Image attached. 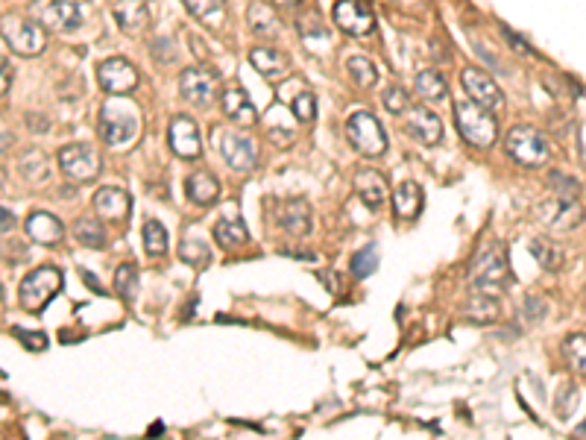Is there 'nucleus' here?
I'll return each instance as SVG.
<instances>
[{"label": "nucleus", "mask_w": 586, "mask_h": 440, "mask_svg": "<svg viewBox=\"0 0 586 440\" xmlns=\"http://www.w3.org/2000/svg\"><path fill=\"white\" fill-rule=\"evenodd\" d=\"M141 109L126 97H112L100 109V135L109 147H126L141 135Z\"/></svg>", "instance_id": "1"}, {"label": "nucleus", "mask_w": 586, "mask_h": 440, "mask_svg": "<svg viewBox=\"0 0 586 440\" xmlns=\"http://www.w3.org/2000/svg\"><path fill=\"white\" fill-rule=\"evenodd\" d=\"M511 285V261H507V250L493 244L469 268V288L472 293H487V297H498Z\"/></svg>", "instance_id": "2"}, {"label": "nucleus", "mask_w": 586, "mask_h": 440, "mask_svg": "<svg viewBox=\"0 0 586 440\" xmlns=\"http://www.w3.org/2000/svg\"><path fill=\"white\" fill-rule=\"evenodd\" d=\"M455 124H457V132L463 135V141L478 147V150H487V147H493L498 139L495 115L472 100H461L455 106Z\"/></svg>", "instance_id": "3"}, {"label": "nucleus", "mask_w": 586, "mask_h": 440, "mask_svg": "<svg viewBox=\"0 0 586 440\" xmlns=\"http://www.w3.org/2000/svg\"><path fill=\"white\" fill-rule=\"evenodd\" d=\"M504 147H507V156L513 162H519L522 168H545L551 159V144L549 139L534 130V126H513L511 132L504 135Z\"/></svg>", "instance_id": "4"}, {"label": "nucleus", "mask_w": 586, "mask_h": 440, "mask_svg": "<svg viewBox=\"0 0 586 440\" xmlns=\"http://www.w3.org/2000/svg\"><path fill=\"white\" fill-rule=\"evenodd\" d=\"M62 291V270L53 268V264H44V268H36L29 270L21 288H18V302H21L24 311H38L47 308V302H51L56 293Z\"/></svg>", "instance_id": "5"}, {"label": "nucleus", "mask_w": 586, "mask_h": 440, "mask_svg": "<svg viewBox=\"0 0 586 440\" xmlns=\"http://www.w3.org/2000/svg\"><path fill=\"white\" fill-rule=\"evenodd\" d=\"M214 144L232 171L249 173L258 164V144L243 130H214Z\"/></svg>", "instance_id": "6"}, {"label": "nucleus", "mask_w": 586, "mask_h": 440, "mask_svg": "<svg viewBox=\"0 0 586 440\" xmlns=\"http://www.w3.org/2000/svg\"><path fill=\"white\" fill-rule=\"evenodd\" d=\"M346 139L360 156H381L387 150V132L373 112H355L346 121Z\"/></svg>", "instance_id": "7"}, {"label": "nucleus", "mask_w": 586, "mask_h": 440, "mask_svg": "<svg viewBox=\"0 0 586 440\" xmlns=\"http://www.w3.org/2000/svg\"><path fill=\"white\" fill-rule=\"evenodd\" d=\"M0 33H4L6 44L12 47L18 56H38L47 47L44 29L21 15H6L4 21H0Z\"/></svg>", "instance_id": "8"}, {"label": "nucleus", "mask_w": 586, "mask_h": 440, "mask_svg": "<svg viewBox=\"0 0 586 440\" xmlns=\"http://www.w3.org/2000/svg\"><path fill=\"white\" fill-rule=\"evenodd\" d=\"M331 18H335L340 33L352 38H367L376 29V15L367 0H337L335 9H331Z\"/></svg>", "instance_id": "9"}, {"label": "nucleus", "mask_w": 586, "mask_h": 440, "mask_svg": "<svg viewBox=\"0 0 586 440\" xmlns=\"http://www.w3.org/2000/svg\"><path fill=\"white\" fill-rule=\"evenodd\" d=\"M100 153L91 144H67L59 150V168L74 182H94L100 176Z\"/></svg>", "instance_id": "10"}, {"label": "nucleus", "mask_w": 586, "mask_h": 440, "mask_svg": "<svg viewBox=\"0 0 586 440\" xmlns=\"http://www.w3.org/2000/svg\"><path fill=\"white\" fill-rule=\"evenodd\" d=\"M97 80H100V88L112 97H123L139 88V71L130 59L123 56H112L106 62L97 65Z\"/></svg>", "instance_id": "11"}, {"label": "nucleus", "mask_w": 586, "mask_h": 440, "mask_svg": "<svg viewBox=\"0 0 586 440\" xmlns=\"http://www.w3.org/2000/svg\"><path fill=\"white\" fill-rule=\"evenodd\" d=\"M461 83L466 88L469 100L478 103V106H484L487 112H495V109H502V106H504V92L498 88V83L493 80L490 74L481 71V68H475V65L463 68Z\"/></svg>", "instance_id": "12"}, {"label": "nucleus", "mask_w": 586, "mask_h": 440, "mask_svg": "<svg viewBox=\"0 0 586 440\" xmlns=\"http://www.w3.org/2000/svg\"><path fill=\"white\" fill-rule=\"evenodd\" d=\"M536 220L551 232H569L583 220V205L578 200L551 197L542 205H536Z\"/></svg>", "instance_id": "13"}, {"label": "nucleus", "mask_w": 586, "mask_h": 440, "mask_svg": "<svg viewBox=\"0 0 586 440\" xmlns=\"http://www.w3.org/2000/svg\"><path fill=\"white\" fill-rule=\"evenodd\" d=\"M179 94L191 106H211V100L218 97V76L200 65L185 68L179 74Z\"/></svg>", "instance_id": "14"}, {"label": "nucleus", "mask_w": 586, "mask_h": 440, "mask_svg": "<svg viewBox=\"0 0 586 440\" xmlns=\"http://www.w3.org/2000/svg\"><path fill=\"white\" fill-rule=\"evenodd\" d=\"M168 141H170V150L179 156V159H197V156L202 153L200 126L191 115H176L173 117L170 130H168Z\"/></svg>", "instance_id": "15"}, {"label": "nucleus", "mask_w": 586, "mask_h": 440, "mask_svg": "<svg viewBox=\"0 0 586 440\" xmlns=\"http://www.w3.org/2000/svg\"><path fill=\"white\" fill-rule=\"evenodd\" d=\"M352 185H355L358 200L364 203L367 209H373V212H378L381 205L387 203V197H390V188H387L384 173L376 171V168H360V171L355 173V180H352Z\"/></svg>", "instance_id": "16"}, {"label": "nucleus", "mask_w": 586, "mask_h": 440, "mask_svg": "<svg viewBox=\"0 0 586 440\" xmlns=\"http://www.w3.org/2000/svg\"><path fill=\"white\" fill-rule=\"evenodd\" d=\"M405 130L408 135H414V139L423 144H437L443 139V121H440V115L434 109H428V106H410Z\"/></svg>", "instance_id": "17"}, {"label": "nucleus", "mask_w": 586, "mask_h": 440, "mask_svg": "<svg viewBox=\"0 0 586 440\" xmlns=\"http://www.w3.org/2000/svg\"><path fill=\"white\" fill-rule=\"evenodd\" d=\"M220 106H223V115L229 117V121L241 124V126H252L258 121V109L256 103L249 100V94L243 92V88L238 83H232L223 88L220 94Z\"/></svg>", "instance_id": "18"}, {"label": "nucleus", "mask_w": 586, "mask_h": 440, "mask_svg": "<svg viewBox=\"0 0 586 440\" xmlns=\"http://www.w3.org/2000/svg\"><path fill=\"white\" fill-rule=\"evenodd\" d=\"M24 229L27 235L33 238L36 244H44V247H56V244H62L65 238V223L56 218L51 212H29V218L24 220Z\"/></svg>", "instance_id": "19"}, {"label": "nucleus", "mask_w": 586, "mask_h": 440, "mask_svg": "<svg viewBox=\"0 0 586 440\" xmlns=\"http://www.w3.org/2000/svg\"><path fill=\"white\" fill-rule=\"evenodd\" d=\"M42 21L59 33H74L83 27V4L80 0H51L42 12Z\"/></svg>", "instance_id": "20"}, {"label": "nucleus", "mask_w": 586, "mask_h": 440, "mask_svg": "<svg viewBox=\"0 0 586 440\" xmlns=\"http://www.w3.org/2000/svg\"><path fill=\"white\" fill-rule=\"evenodd\" d=\"M94 212L100 214L103 220L123 223L132 212V200H130V194L123 188H117V185H106V188L94 194Z\"/></svg>", "instance_id": "21"}, {"label": "nucleus", "mask_w": 586, "mask_h": 440, "mask_svg": "<svg viewBox=\"0 0 586 440\" xmlns=\"http://www.w3.org/2000/svg\"><path fill=\"white\" fill-rule=\"evenodd\" d=\"M276 220L288 235H293V238H302V235L311 232V205L305 200H299V197L279 203Z\"/></svg>", "instance_id": "22"}, {"label": "nucleus", "mask_w": 586, "mask_h": 440, "mask_svg": "<svg viewBox=\"0 0 586 440\" xmlns=\"http://www.w3.org/2000/svg\"><path fill=\"white\" fill-rule=\"evenodd\" d=\"M249 62H252V68H256L261 76H267L270 83H279L281 76H288L293 71L290 59L281 51H276V47H252V51H249Z\"/></svg>", "instance_id": "23"}, {"label": "nucleus", "mask_w": 586, "mask_h": 440, "mask_svg": "<svg viewBox=\"0 0 586 440\" xmlns=\"http://www.w3.org/2000/svg\"><path fill=\"white\" fill-rule=\"evenodd\" d=\"M185 194H188V200L194 205L205 209V205H214L220 200V182H218V176L209 171H194L188 173V180H185Z\"/></svg>", "instance_id": "24"}, {"label": "nucleus", "mask_w": 586, "mask_h": 440, "mask_svg": "<svg viewBox=\"0 0 586 440\" xmlns=\"http://www.w3.org/2000/svg\"><path fill=\"white\" fill-rule=\"evenodd\" d=\"M247 24L252 29V36L258 38H276L281 33V21L276 15L273 4H264V0H252L247 9Z\"/></svg>", "instance_id": "25"}, {"label": "nucleus", "mask_w": 586, "mask_h": 440, "mask_svg": "<svg viewBox=\"0 0 586 440\" xmlns=\"http://www.w3.org/2000/svg\"><path fill=\"white\" fill-rule=\"evenodd\" d=\"M115 21L123 33H139L150 24V4L146 0H117Z\"/></svg>", "instance_id": "26"}, {"label": "nucleus", "mask_w": 586, "mask_h": 440, "mask_svg": "<svg viewBox=\"0 0 586 440\" xmlns=\"http://www.w3.org/2000/svg\"><path fill=\"white\" fill-rule=\"evenodd\" d=\"M393 212L399 220H414L423 212V188L414 180H405L393 191Z\"/></svg>", "instance_id": "27"}, {"label": "nucleus", "mask_w": 586, "mask_h": 440, "mask_svg": "<svg viewBox=\"0 0 586 440\" xmlns=\"http://www.w3.org/2000/svg\"><path fill=\"white\" fill-rule=\"evenodd\" d=\"M214 241L223 250H238L243 244H249V229L241 218H223L214 223Z\"/></svg>", "instance_id": "28"}, {"label": "nucleus", "mask_w": 586, "mask_h": 440, "mask_svg": "<svg viewBox=\"0 0 586 440\" xmlns=\"http://www.w3.org/2000/svg\"><path fill=\"white\" fill-rule=\"evenodd\" d=\"M502 315V308H498V300L495 297H487V293H472V297L466 300L463 306V317L469 323H493Z\"/></svg>", "instance_id": "29"}, {"label": "nucleus", "mask_w": 586, "mask_h": 440, "mask_svg": "<svg viewBox=\"0 0 586 440\" xmlns=\"http://www.w3.org/2000/svg\"><path fill=\"white\" fill-rule=\"evenodd\" d=\"M416 92L428 103H443L448 100V83L440 71H419L416 74Z\"/></svg>", "instance_id": "30"}, {"label": "nucleus", "mask_w": 586, "mask_h": 440, "mask_svg": "<svg viewBox=\"0 0 586 440\" xmlns=\"http://www.w3.org/2000/svg\"><path fill=\"white\" fill-rule=\"evenodd\" d=\"M182 4L194 18H200L209 27H220L226 21V0H182Z\"/></svg>", "instance_id": "31"}, {"label": "nucleus", "mask_w": 586, "mask_h": 440, "mask_svg": "<svg viewBox=\"0 0 586 440\" xmlns=\"http://www.w3.org/2000/svg\"><path fill=\"white\" fill-rule=\"evenodd\" d=\"M74 238L80 241L83 247L103 250L106 247V227H103V220H97V218H76L74 220Z\"/></svg>", "instance_id": "32"}, {"label": "nucleus", "mask_w": 586, "mask_h": 440, "mask_svg": "<svg viewBox=\"0 0 586 440\" xmlns=\"http://www.w3.org/2000/svg\"><path fill=\"white\" fill-rule=\"evenodd\" d=\"M168 247H170L168 229L162 227V220L150 218V220L144 223V250H146V256L162 259L164 252H168Z\"/></svg>", "instance_id": "33"}, {"label": "nucleus", "mask_w": 586, "mask_h": 440, "mask_svg": "<svg viewBox=\"0 0 586 440\" xmlns=\"http://www.w3.org/2000/svg\"><path fill=\"white\" fill-rule=\"evenodd\" d=\"M346 71H349V76H352V80H355L360 88H373V85L378 83V71H376L373 59L364 56V53H352V56L346 59Z\"/></svg>", "instance_id": "34"}, {"label": "nucleus", "mask_w": 586, "mask_h": 440, "mask_svg": "<svg viewBox=\"0 0 586 440\" xmlns=\"http://www.w3.org/2000/svg\"><path fill=\"white\" fill-rule=\"evenodd\" d=\"M527 250H531V256L540 261L542 270H560L563 268V252L549 238H534L531 244H527Z\"/></svg>", "instance_id": "35"}, {"label": "nucleus", "mask_w": 586, "mask_h": 440, "mask_svg": "<svg viewBox=\"0 0 586 440\" xmlns=\"http://www.w3.org/2000/svg\"><path fill=\"white\" fill-rule=\"evenodd\" d=\"M115 291L123 302H135V297H139V268L132 261L115 270Z\"/></svg>", "instance_id": "36"}, {"label": "nucleus", "mask_w": 586, "mask_h": 440, "mask_svg": "<svg viewBox=\"0 0 586 440\" xmlns=\"http://www.w3.org/2000/svg\"><path fill=\"white\" fill-rule=\"evenodd\" d=\"M179 259L191 268H205L211 261V247L205 244L197 235H188L182 244H179Z\"/></svg>", "instance_id": "37"}, {"label": "nucleus", "mask_w": 586, "mask_h": 440, "mask_svg": "<svg viewBox=\"0 0 586 440\" xmlns=\"http://www.w3.org/2000/svg\"><path fill=\"white\" fill-rule=\"evenodd\" d=\"M18 171L24 173L27 182H44L51 168H47V156L42 150H29L21 156V162H18Z\"/></svg>", "instance_id": "38"}, {"label": "nucleus", "mask_w": 586, "mask_h": 440, "mask_svg": "<svg viewBox=\"0 0 586 440\" xmlns=\"http://www.w3.org/2000/svg\"><path fill=\"white\" fill-rule=\"evenodd\" d=\"M563 358L569 361L574 373L586 376V335H569L563 340Z\"/></svg>", "instance_id": "39"}, {"label": "nucleus", "mask_w": 586, "mask_h": 440, "mask_svg": "<svg viewBox=\"0 0 586 440\" xmlns=\"http://www.w3.org/2000/svg\"><path fill=\"white\" fill-rule=\"evenodd\" d=\"M581 403V388L574 381H566V385L557 390L554 396V408H557V417L560 420H569L574 414V408Z\"/></svg>", "instance_id": "40"}, {"label": "nucleus", "mask_w": 586, "mask_h": 440, "mask_svg": "<svg viewBox=\"0 0 586 440\" xmlns=\"http://www.w3.org/2000/svg\"><path fill=\"white\" fill-rule=\"evenodd\" d=\"M378 268V247L376 244H364V250H358L355 256H352V273H355L358 279H367L373 276Z\"/></svg>", "instance_id": "41"}, {"label": "nucleus", "mask_w": 586, "mask_h": 440, "mask_svg": "<svg viewBox=\"0 0 586 440\" xmlns=\"http://www.w3.org/2000/svg\"><path fill=\"white\" fill-rule=\"evenodd\" d=\"M290 109H293V115H297L302 124H311L317 117V94L305 88V92H299L297 97H293Z\"/></svg>", "instance_id": "42"}, {"label": "nucleus", "mask_w": 586, "mask_h": 440, "mask_svg": "<svg viewBox=\"0 0 586 440\" xmlns=\"http://www.w3.org/2000/svg\"><path fill=\"white\" fill-rule=\"evenodd\" d=\"M549 185L557 191V197H566V200H578V194H581V182L574 180V176H566L560 171H554L549 176Z\"/></svg>", "instance_id": "43"}, {"label": "nucleus", "mask_w": 586, "mask_h": 440, "mask_svg": "<svg viewBox=\"0 0 586 440\" xmlns=\"http://www.w3.org/2000/svg\"><path fill=\"white\" fill-rule=\"evenodd\" d=\"M381 100H384V109L387 112H393V115H402L408 106H410V97H408V92L405 88H399V85H390V88H384V94H381Z\"/></svg>", "instance_id": "44"}, {"label": "nucleus", "mask_w": 586, "mask_h": 440, "mask_svg": "<svg viewBox=\"0 0 586 440\" xmlns=\"http://www.w3.org/2000/svg\"><path fill=\"white\" fill-rule=\"evenodd\" d=\"M15 335H18V340L27 347V349H47V338L42 335V332H24V329H15Z\"/></svg>", "instance_id": "45"}, {"label": "nucleus", "mask_w": 586, "mask_h": 440, "mask_svg": "<svg viewBox=\"0 0 586 440\" xmlns=\"http://www.w3.org/2000/svg\"><path fill=\"white\" fill-rule=\"evenodd\" d=\"M502 33H504V38H507V42H511V44L516 47V51H522V53H527V56H536V51H534V47L527 44V42H522V38L516 36L511 27H502Z\"/></svg>", "instance_id": "46"}, {"label": "nucleus", "mask_w": 586, "mask_h": 440, "mask_svg": "<svg viewBox=\"0 0 586 440\" xmlns=\"http://www.w3.org/2000/svg\"><path fill=\"white\" fill-rule=\"evenodd\" d=\"M9 85H12V68L4 56H0V97L9 92Z\"/></svg>", "instance_id": "47"}, {"label": "nucleus", "mask_w": 586, "mask_h": 440, "mask_svg": "<svg viewBox=\"0 0 586 440\" xmlns=\"http://www.w3.org/2000/svg\"><path fill=\"white\" fill-rule=\"evenodd\" d=\"M12 229H15V214L0 205V235H4V232H12Z\"/></svg>", "instance_id": "48"}, {"label": "nucleus", "mask_w": 586, "mask_h": 440, "mask_svg": "<svg viewBox=\"0 0 586 440\" xmlns=\"http://www.w3.org/2000/svg\"><path fill=\"white\" fill-rule=\"evenodd\" d=\"M320 279L326 282V285H329V291H331V293H337V291H340V285H337V282H335V276H331L329 270H320Z\"/></svg>", "instance_id": "49"}, {"label": "nucleus", "mask_w": 586, "mask_h": 440, "mask_svg": "<svg viewBox=\"0 0 586 440\" xmlns=\"http://www.w3.org/2000/svg\"><path fill=\"white\" fill-rule=\"evenodd\" d=\"M9 147H12V132H9V130H4V126H0V153L9 150Z\"/></svg>", "instance_id": "50"}, {"label": "nucleus", "mask_w": 586, "mask_h": 440, "mask_svg": "<svg viewBox=\"0 0 586 440\" xmlns=\"http://www.w3.org/2000/svg\"><path fill=\"white\" fill-rule=\"evenodd\" d=\"M83 279L88 282V285H91V288H94V293H103V288H100V282H97V279L91 276V273H83Z\"/></svg>", "instance_id": "51"}, {"label": "nucleus", "mask_w": 586, "mask_h": 440, "mask_svg": "<svg viewBox=\"0 0 586 440\" xmlns=\"http://www.w3.org/2000/svg\"><path fill=\"white\" fill-rule=\"evenodd\" d=\"M572 440H586V420H583V423H581L578 428H574V435H572Z\"/></svg>", "instance_id": "52"}, {"label": "nucleus", "mask_w": 586, "mask_h": 440, "mask_svg": "<svg viewBox=\"0 0 586 440\" xmlns=\"http://www.w3.org/2000/svg\"><path fill=\"white\" fill-rule=\"evenodd\" d=\"M270 4H273V6H297L299 0H270Z\"/></svg>", "instance_id": "53"}, {"label": "nucleus", "mask_w": 586, "mask_h": 440, "mask_svg": "<svg viewBox=\"0 0 586 440\" xmlns=\"http://www.w3.org/2000/svg\"><path fill=\"white\" fill-rule=\"evenodd\" d=\"M4 185H6V171L0 168V188H4Z\"/></svg>", "instance_id": "54"}, {"label": "nucleus", "mask_w": 586, "mask_h": 440, "mask_svg": "<svg viewBox=\"0 0 586 440\" xmlns=\"http://www.w3.org/2000/svg\"><path fill=\"white\" fill-rule=\"evenodd\" d=\"M0 440H6V437H4V435H0Z\"/></svg>", "instance_id": "55"}]
</instances>
